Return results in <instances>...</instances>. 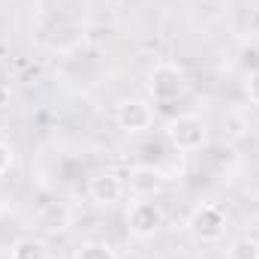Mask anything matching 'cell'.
<instances>
[{
  "mask_svg": "<svg viewBox=\"0 0 259 259\" xmlns=\"http://www.w3.org/2000/svg\"><path fill=\"white\" fill-rule=\"evenodd\" d=\"M244 97H247L253 106H259V69L247 72V78H244Z\"/></svg>",
  "mask_w": 259,
  "mask_h": 259,
  "instance_id": "cell-12",
  "label": "cell"
},
{
  "mask_svg": "<svg viewBox=\"0 0 259 259\" xmlns=\"http://www.w3.org/2000/svg\"><path fill=\"white\" fill-rule=\"evenodd\" d=\"M187 91V78L184 69L175 64H157L148 72V94L157 103H172Z\"/></svg>",
  "mask_w": 259,
  "mask_h": 259,
  "instance_id": "cell-3",
  "label": "cell"
},
{
  "mask_svg": "<svg viewBox=\"0 0 259 259\" xmlns=\"http://www.w3.org/2000/svg\"><path fill=\"white\" fill-rule=\"evenodd\" d=\"M187 229L193 232V238L205 241V244H214L226 235V211L214 202H202L196 205L187 217Z\"/></svg>",
  "mask_w": 259,
  "mask_h": 259,
  "instance_id": "cell-2",
  "label": "cell"
},
{
  "mask_svg": "<svg viewBox=\"0 0 259 259\" xmlns=\"http://www.w3.org/2000/svg\"><path fill=\"white\" fill-rule=\"evenodd\" d=\"M163 175L154 169V166H133L130 169V175H127V184H130V190L136 196H154V193H160L163 190Z\"/></svg>",
  "mask_w": 259,
  "mask_h": 259,
  "instance_id": "cell-8",
  "label": "cell"
},
{
  "mask_svg": "<svg viewBox=\"0 0 259 259\" xmlns=\"http://www.w3.org/2000/svg\"><path fill=\"white\" fill-rule=\"evenodd\" d=\"M12 160H15V154H12V145H6L3 139H0V178L12 169Z\"/></svg>",
  "mask_w": 259,
  "mask_h": 259,
  "instance_id": "cell-13",
  "label": "cell"
},
{
  "mask_svg": "<svg viewBox=\"0 0 259 259\" xmlns=\"http://www.w3.org/2000/svg\"><path fill=\"white\" fill-rule=\"evenodd\" d=\"M115 121L127 136H139L145 130H151L154 124V112L145 100H121L115 109Z\"/></svg>",
  "mask_w": 259,
  "mask_h": 259,
  "instance_id": "cell-5",
  "label": "cell"
},
{
  "mask_svg": "<svg viewBox=\"0 0 259 259\" xmlns=\"http://www.w3.org/2000/svg\"><path fill=\"white\" fill-rule=\"evenodd\" d=\"M36 226L49 235H61L72 226V208L66 202H46L36 214Z\"/></svg>",
  "mask_w": 259,
  "mask_h": 259,
  "instance_id": "cell-7",
  "label": "cell"
},
{
  "mask_svg": "<svg viewBox=\"0 0 259 259\" xmlns=\"http://www.w3.org/2000/svg\"><path fill=\"white\" fill-rule=\"evenodd\" d=\"M9 259H49V247H46L42 238L24 235L9 247Z\"/></svg>",
  "mask_w": 259,
  "mask_h": 259,
  "instance_id": "cell-9",
  "label": "cell"
},
{
  "mask_svg": "<svg viewBox=\"0 0 259 259\" xmlns=\"http://www.w3.org/2000/svg\"><path fill=\"white\" fill-rule=\"evenodd\" d=\"M124 190H127V184H124V178L118 175V172H97L91 181H88V196H91V202L94 205H115V202H121L124 199Z\"/></svg>",
  "mask_w": 259,
  "mask_h": 259,
  "instance_id": "cell-6",
  "label": "cell"
},
{
  "mask_svg": "<svg viewBox=\"0 0 259 259\" xmlns=\"http://www.w3.org/2000/svg\"><path fill=\"white\" fill-rule=\"evenodd\" d=\"M247 33H250L253 39H259V9H253L250 18H247Z\"/></svg>",
  "mask_w": 259,
  "mask_h": 259,
  "instance_id": "cell-14",
  "label": "cell"
},
{
  "mask_svg": "<svg viewBox=\"0 0 259 259\" xmlns=\"http://www.w3.org/2000/svg\"><path fill=\"white\" fill-rule=\"evenodd\" d=\"M166 139L172 142L175 151L193 154V151H202L208 142V124L199 115H178L166 124Z\"/></svg>",
  "mask_w": 259,
  "mask_h": 259,
  "instance_id": "cell-1",
  "label": "cell"
},
{
  "mask_svg": "<svg viewBox=\"0 0 259 259\" xmlns=\"http://www.w3.org/2000/svg\"><path fill=\"white\" fill-rule=\"evenodd\" d=\"M72 259H118V253H115V247L106 244V241H88V244H81V247L75 250Z\"/></svg>",
  "mask_w": 259,
  "mask_h": 259,
  "instance_id": "cell-11",
  "label": "cell"
},
{
  "mask_svg": "<svg viewBox=\"0 0 259 259\" xmlns=\"http://www.w3.org/2000/svg\"><path fill=\"white\" fill-rule=\"evenodd\" d=\"M127 226H130V232H133L136 238H142V241L154 238V235L160 232V226H163V211H160V205H157V202H148V199H136L127 211Z\"/></svg>",
  "mask_w": 259,
  "mask_h": 259,
  "instance_id": "cell-4",
  "label": "cell"
},
{
  "mask_svg": "<svg viewBox=\"0 0 259 259\" xmlns=\"http://www.w3.org/2000/svg\"><path fill=\"white\" fill-rule=\"evenodd\" d=\"M226 259H259V238L241 235L226 247Z\"/></svg>",
  "mask_w": 259,
  "mask_h": 259,
  "instance_id": "cell-10",
  "label": "cell"
}]
</instances>
